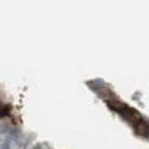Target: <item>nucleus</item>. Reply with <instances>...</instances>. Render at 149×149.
<instances>
[{
    "mask_svg": "<svg viewBox=\"0 0 149 149\" xmlns=\"http://www.w3.org/2000/svg\"><path fill=\"white\" fill-rule=\"evenodd\" d=\"M135 132L139 134V135H142V136H149V123L141 118L136 124H135Z\"/></svg>",
    "mask_w": 149,
    "mask_h": 149,
    "instance_id": "f257e3e1",
    "label": "nucleus"
}]
</instances>
